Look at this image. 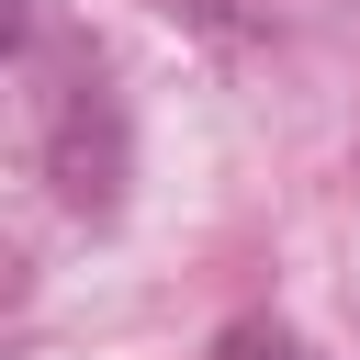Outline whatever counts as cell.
Here are the masks:
<instances>
[{"mask_svg":"<svg viewBox=\"0 0 360 360\" xmlns=\"http://www.w3.org/2000/svg\"><path fill=\"white\" fill-rule=\"evenodd\" d=\"M214 360H315L292 326H270V315H236L225 338H214Z\"/></svg>","mask_w":360,"mask_h":360,"instance_id":"2","label":"cell"},{"mask_svg":"<svg viewBox=\"0 0 360 360\" xmlns=\"http://www.w3.org/2000/svg\"><path fill=\"white\" fill-rule=\"evenodd\" d=\"M45 169L68 191V214H112L124 202V101L101 90V68H79L45 112Z\"/></svg>","mask_w":360,"mask_h":360,"instance_id":"1","label":"cell"}]
</instances>
